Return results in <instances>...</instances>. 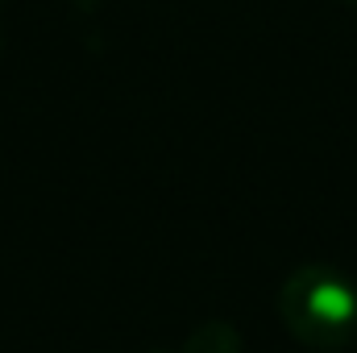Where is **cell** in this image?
Listing matches in <instances>:
<instances>
[{
	"instance_id": "cell-1",
	"label": "cell",
	"mask_w": 357,
	"mask_h": 353,
	"mask_svg": "<svg viewBox=\"0 0 357 353\" xmlns=\"http://www.w3.org/2000/svg\"><path fill=\"white\" fill-rule=\"evenodd\" d=\"M278 320L307 350H345L357 341V283L341 266H299L278 287Z\"/></svg>"
},
{
	"instance_id": "cell-2",
	"label": "cell",
	"mask_w": 357,
	"mask_h": 353,
	"mask_svg": "<svg viewBox=\"0 0 357 353\" xmlns=\"http://www.w3.org/2000/svg\"><path fill=\"white\" fill-rule=\"evenodd\" d=\"M183 353H241V333L229 320H204L187 333Z\"/></svg>"
},
{
	"instance_id": "cell-3",
	"label": "cell",
	"mask_w": 357,
	"mask_h": 353,
	"mask_svg": "<svg viewBox=\"0 0 357 353\" xmlns=\"http://www.w3.org/2000/svg\"><path fill=\"white\" fill-rule=\"evenodd\" d=\"M0 46H4V13H0Z\"/></svg>"
},
{
	"instance_id": "cell-4",
	"label": "cell",
	"mask_w": 357,
	"mask_h": 353,
	"mask_svg": "<svg viewBox=\"0 0 357 353\" xmlns=\"http://www.w3.org/2000/svg\"><path fill=\"white\" fill-rule=\"evenodd\" d=\"M349 4H357V0H349Z\"/></svg>"
}]
</instances>
